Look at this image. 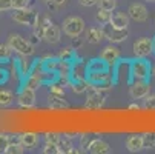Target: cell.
<instances>
[{
  "instance_id": "cell-1",
  "label": "cell",
  "mask_w": 155,
  "mask_h": 154,
  "mask_svg": "<svg viewBox=\"0 0 155 154\" xmlns=\"http://www.w3.org/2000/svg\"><path fill=\"white\" fill-rule=\"evenodd\" d=\"M129 83L134 80H149L152 76V67L146 59L135 57L129 63Z\"/></svg>"
},
{
  "instance_id": "cell-2",
  "label": "cell",
  "mask_w": 155,
  "mask_h": 154,
  "mask_svg": "<svg viewBox=\"0 0 155 154\" xmlns=\"http://www.w3.org/2000/svg\"><path fill=\"white\" fill-rule=\"evenodd\" d=\"M107 65L98 57L95 60H91L87 63V80L94 85H100L106 80L110 79L109 71H107Z\"/></svg>"
},
{
  "instance_id": "cell-3",
  "label": "cell",
  "mask_w": 155,
  "mask_h": 154,
  "mask_svg": "<svg viewBox=\"0 0 155 154\" xmlns=\"http://www.w3.org/2000/svg\"><path fill=\"white\" fill-rule=\"evenodd\" d=\"M8 45L9 48L17 53L18 56H32L34 54V45L29 39L21 37L20 34H11L8 37Z\"/></svg>"
},
{
  "instance_id": "cell-4",
  "label": "cell",
  "mask_w": 155,
  "mask_h": 154,
  "mask_svg": "<svg viewBox=\"0 0 155 154\" xmlns=\"http://www.w3.org/2000/svg\"><path fill=\"white\" fill-rule=\"evenodd\" d=\"M86 93H87V99H86L84 106L89 108V109H97V108H101L104 105L109 91L100 90V88H97L94 83H89V88H87Z\"/></svg>"
},
{
  "instance_id": "cell-5",
  "label": "cell",
  "mask_w": 155,
  "mask_h": 154,
  "mask_svg": "<svg viewBox=\"0 0 155 154\" xmlns=\"http://www.w3.org/2000/svg\"><path fill=\"white\" fill-rule=\"evenodd\" d=\"M61 29L68 37H80L84 31V20L78 15H69L63 20Z\"/></svg>"
},
{
  "instance_id": "cell-6",
  "label": "cell",
  "mask_w": 155,
  "mask_h": 154,
  "mask_svg": "<svg viewBox=\"0 0 155 154\" xmlns=\"http://www.w3.org/2000/svg\"><path fill=\"white\" fill-rule=\"evenodd\" d=\"M37 17H38V14L34 9H31L29 6L21 8V9H14L11 14V19L21 26H34L37 22Z\"/></svg>"
},
{
  "instance_id": "cell-7",
  "label": "cell",
  "mask_w": 155,
  "mask_h": 154,
  "mask_svg": "<svg viewBox=\"0 0 155 154\" xmlns=\"http://www.w3.org/2000/svg\"><path fill=\"white\" fill-rule=\"evenodd\" d=\"M150 93V83L149 80H134L129 83V96L130 99L138 100L144 99Z\"/></svg>"
},
{
  "instance_id": "cell-8",
  "label": "cell",
  "mask_w": 155,
  "mask_h": 154,
  "mask_svg": "<svg viewBox=\"0 0 155 154\" xmlns=\"http://www.w3.org/2000/svg\"><path fill=\"white\" fill-rule=\"evenodd\" d=\"M101 28H103V33H104V39L109 40L110 43H121V42H124V40L127 39V36H129L127 28H126V29H120V28L112 26L110 23H106V25H103Z\"/></svg>"
},
{
  "instance_id": "cell-9",
  "label": "cell",
  "mask_w": 155,
  "mask_h": 154,
  "mask_svg": "<svg viewBox=\"0 0 155 154\" xmlns=\"http://www.w3.org/2000/svg\"><path fill=\"white\" fill-rule=\"evenodd\" d=\"M132 50H134V56H135V57H143V59L149 57L150 54H153L152 39H149V37H141V39L135 40Z\"/></svg>"
},
{
  "instance_id": "cell-10",
  "label": "cell",
  "mask_w": 155,
  "mask_h": 154,
  "mask_svg": "<svg viewBox=\"0 0 155 154\" xmlns=\"http://www.w3.org/2000/svg\"><path fill=\"white\" fill-rule=\"evenodd\" d=\"M35 102H37L35 90H32V88H29V86H23V88H21L18 96H17V103L21 108L29 109V108L35 106Z\"/></svg>"
},
{
  "instance_id": "cell-11",
  "label": "cell",
  "mask_w": 155,
  "mask_h": 154,
  "mask_svg": "<svg viewBox=\"0 0 155 154\" xmlns=\"http://www.w3.org/2000/svg\"><path fill=\"white\" fill-rule=\"evenodd\" d=\"M100 59L107 65V67H115V65L120 62L121 59V53L117 46H112V45H109L106 48H103V51L100 53Z\"/></svg>"
},
{
  "instance_id": "cell-12",
  "label": "cell",
  "mask_w": 155,
  "mask_h": 154,
  "mask_svg": "<svg viewBox=\"0 0 155 154\" xmlns=\"http://www.w3.org/2000/svg\"><path fill=\"white\" fill-rule=\"evenodd\" d=\"M127 14L132 20H135V22H146L147 17H149L147 8L143 3H130L129 8H127Z\"/></svg>"
},
{
  "instance_id": "cell-13",
  "label": "cell",
  "mask_w": 155,
  "mask_h": 154,
  "mask_svg": "<svg viewBox=\"0 0 155 154\" xmlns=\"http://www.w3.org/2000/svg\"><path fill=\"white\" fill-rule=\"evenodd\" d=\"M71 80H80V79H87V63H84L83 60L74 62L71 67V74H69Z\"/></svg>"
},
{
  "instance_id": "cell-14",
  "label": "cell",
  "mask_w": 155,
  "mask_h": 154,
  "mask_svg": "<svg viewBox=\"0 0 155 154\" xmlns=\"http://www.w3.org/2000/svg\"><path fill=\"white\" fill-rule=\"evenodd\" d=\"M126 149L129 152H140L141 149H144L143 134H130L126 139Z\"/></svg>"
},
{
  "instance_id": "cell-15",
  "label": "cell",
  "mask_w": 155,
  "mask_h": 154,
  "mask_svg": "<svg viewBox=\"0 0 155 154\" xmlns=\"http://www.w3.org/2000/svg\"><path fill=\"white\" fill-rule=\"evenodd\" d=\"M43 39H45L48 43H51V45H55V43H58L60 39H61V28L51 23L49 26H46L45 33H43Z\"/></svg>"
},
{
  "instance_id": "cell-16",
  "label": "cell",
  "mask_w": 155,
  "mask_h": 154,
  "mask_svg": "<svg viewBox=\"0 0 155 154\" xmlns=\"http://www.w3.org/2000/svg\"><path fill=\"white\" fill-rule=\"evenodd\" d=\"M129 19H130V17H129V14L117 11V12H112V14H110V20H109V23L112 25V26H115V28L126 29V28L129 26Z\"/></svg>"
},
{
  "instance_id": "cell-17",
  "label": "cell",
  "mask_w": 155,
  "mask_h": 154,
  "mask_svg": "<svg viewBox=\"0 0 155 154\" xmlns=\"http://www.w3.org/2000/svg\"><path fill=\"white\" fill-rule=\"evenodd\" d=\"M86 42L91 43V45H98V43L104 39V33H103V28H97V26H92V28H87L86 33Z\"/></svg>"
},
{
  "instance_id": "cell-18",
  "label": "cell",
  "mask_w": 155,
  "mask_h": 154,
  "mask_svg": "<svg viewBox=\"0 0 155 154\" xmlns=\"http://www.w3.org/2000/svg\"><path fill=\"white\" fill-rule=\"evenodd\" d=\"M87 151L92 154H107V152H110V146L103 139H94L92 143L89 145V148H87Z\"/></svg>"
},
{
  "instance_id": "cell-19",
  "label": "cell",
  "mask_w": 155,
  "mask_h": 154,
  "mask_svg": "<svg viewBox=\"0 0 155 154\" xmlns=\"http://www.w3.org/2000/svg\"><path fill=\"white\" fill-rule=\"evenodd\" d=\"M58 148H60V152L61 154H66V152H80V149H74V145H72V139L71 136H66V134H61L60 139H58Z\"/></svg>"
},
{
  "instance_id": "cell-20",
  "label": "cell",
  "mask_w": 155,
  "mask_h": 154,
  "mask_svg": "<svg viewBox=\"0 0 155 154\" xmlns=\"http://www.w3.org/2000/svg\"><path fill=\"white\" fill-rule=\"evenodd\" d=\"M48 105L51 109H68L69 105L63 99V96H57V94H52L49 96V100H48Z\"/></svg>"
},
{
  "instance_id": "cell-21",
  "label": "cell",
  "mask_w": 155,
  "mask_h": 154,
  "mask_svg": "<svg viewBox=\"0 0 155 154\" xmlns=\"http://www.w3.org/2000/svg\"><path fill=\"white\" fill-rule=\"evenodd\" d=\"M20 143L26 149H31L38 143V136L35 133H23V134H20Z\"/></svg>"
},
{
  "instance_id": "cell-22",
  "label": "cell",
  "mask_w": 155,
  "mask_h": 154,
  "mask_svg": "<svg viewBox=\"0 0 155 154\" xmlns=\"http://www.w3.org/2000/svg\"><path fill=\"white\" fill-rule=\"evenodd\" d=\"M89 80L87 79H80V80H71V88L75 94H83L87 91V88H89Z\"/></svg>"
},
{
  "instance_id": "cell-23",
  "label": "cell",
  "mask_w": 155,
  "mask_h": 154,
  "mask_svg": "<svg viewBox=\"0 0 155 154\" xmlns=\"http://www.w3.org/2000/svg\"><path fill=\"white\" fill-rule=\"evenodd\" d=\"M14 100V94L12 91L9 90H0V106L5 108V106H9Z\"/></svg>"
},
{
  "instance_id": "cell-24",
  "label": "cell",
  "mask_w": 155,
  "mask_h": 154,
  "mask_svg": "<svg viewBox=\"0 0 155 154\" xmlns=\"http://www.w3.org/2000/svg\"><path fill=\"white\" fill-rule=\"evenodd\" d=\"M98 9H106L109 12H114L117 9V0H98Z\"/></svg>"
},
{
  "instance_id": "cell-25",
  "label": "cell",
  "mask_w": 155,
  "mask_h": 154,
  "mask_svg": "<svg viewBox=\"0 0 155 154\" xmlns=\"http://www.w3.org/2000/svg\"><path fill=\"white\" fill-rule=\"evenodd\" d=\"M110 14L112 12H109L106 9H98L97 14H95V20L98 22L100 25H106V23H109V20H110Z\"/></svg>"
},
{
  "instance_id": "cell-26",
  "label": "cell",
  "mask_w": 155,
  "mask_h": 154,
  "mask_svg": "<svg viewBox=\"0 0 155 154\" xmlns=\"http://www.w3.org/2000/svg\"><path fill=\"white\" fill-rule=\"evenodd\" d=\"M143 143H144V149H153L155 148V133H144Z\"/></svg>"
},
{
  "instance_id": "cell-27",
  "label": "cell",
  "mask_w": 155,
  "mask_h": 154,
  "mask_svg": "<svg viewBox=\"0 0 155 154\" xmlns=\"http://www.w3.org/2000/svg\"><path fill=\"white\" fill-rule=\"evenodd\" d=\"M23 151H25V146L21 145L20 142H11L5 152H6V154H21Z\"/></svg>"
},
{
  "instance_id": "cell-28",
  "label": "cell",
  "mask_w": 155,
  "mask_h": 154,
  "mask_svg": "<svg viewBox=\"0 0 155 154\" xmlns=\"http://www.w3.org/2000/svg\"><path fill=\"white\" fill-rule=\"evenodd\" d=\"M11 54H12V50L9 48V45H3V43H0V62L9 60Z\"/></svg>"
},
{
  "instance_id": "cell-29",
  "label": "cell",
  "mask_w": 155,
  "mask_h": 154,
  "mask_svg": "<svg viewBox=\"0 0 155 154\" xmlns=\"http://www.w3.org/2000/svg\"><path fill=\"white\" fill-rule=\"evenodd\" d=\"M72 57H74V48L72 46H66L58 53L60 60H72Z\"/></svg>"
},
{
  "instance_id": "cell-30",
  "label": "cell",
  "mask_w": 155,
  "mask_h": 154,
  "mask_svg": "<svg viewBox=\"0 0 155 154\" xmlns=\"http://www.w3.org/2000/svg\"><path fill=\"white\" fill-rule=\"evenodd\" d=\"M92 140H94L92 136H89V134H83V136L80 137V148H81L83 151H87V148H89V145L92 143Z\"/></svg>"
},
{
  "instance_id": "cell-31",
  "label": "cell",
  "mask_w": 155,
  "mask_h": 154,
  "mask_svg": "<svg viewBox=\"0 0 155 154\" xmlns=\"http://www.w3.org/2000/svg\"><path fill=\"white\" fill-rule=\"evenodd\" d=\"M144 103H143V108H146V109H155V94H147L144 99Z\"/></svg>"
},
{
  "instance_id": "cell-32",
  "label": "cell",
  "mask_w": 155,
  "mask_h": 154,
  "mask_svg": "<svg viewBox=\"0 0 155 154\" xmlns=\"http://www.w3.org/2000/svg\"><path fill=\"white\" fill-rule=\"evenodd\" d=\"M9 143H11V137L8 134H2V133H0V152H5L6 148L9 146Z\"/></svg>"
},
{
  "instance_id": "cell-33",
  "label": "cell",
  "mask_w": 155,
  "mask_h": 154,
  "mask_svg": "<svg viewBox=\"0 0 155 154\" xmlns=\"http://www.w3.org/2000/svg\"><path fill=\"white\" fill-rule=\"evenodd\" d=\"M49 90H51L52 94L64 96V86H63V85H57L55 82H51V83H49Z\"/></svg>"
},
{
  "instance_id": "cell-34",
  "label": "cell",
  "mask_w": 155,
  "mask_h": 154,
  "mask_svg": "<svg viewBox=\"0 0 155 154\" xmlns=\"http://www.w3.org/2000/svg\"><path fill=\"white\" fill-rule=\"evenodd\" d=\"M43 152H45V154H61L58 145H55V143H45Z\"/></svg>"
},
{
  "instance_id": "cell-35",
  "label": "cell",
  "mask_w": 155,
  "mask_h": 154,
  "mask_svg": "<svg viewBox=\"0 0 155 154\" xmlns=\"http://www.w3.org/2000/svg\"><path fill=\"white\" fill-rule=\"evenodd\" d=\"M17 65L21 68V74H28V71H29V63H28V60H26V56H21V59L17 62Z\"/></svg>"
},
{
  "instance_id": "cell-36",
  "label": "cell",
  "mask_w": 155,
  "mask_h": 154,
  "mask_svg": "<svg viewBox=\"0 0 155 154\" xmlns=\"http://www.w3.org/2000/svg\"><path fill=\"white\" fill-rule=\"evenodd\" d=\"M31 3V0H12V9H21L28 8Z\"/></svg>"
},
{
  "instance_id": "cell-37",
  "label": "cell",
  "mask_w": 155,
  "mask_h": 154,
  "mask_svg": "<svg viewBox=\"0 0 155 154\" xmlns=\"http://www.w3.org/2000/svg\"><path fill=\"white\" fill-rule=\"evenodd\" d=\"M66 3H68V0H51V2H48L49 8H52V9H58V8L64 6Z\"/></svg>"
},
{
  "instance_id": "cell-38",
  "label": "cell",
  "mask_w": 155,
  "mask_h": 154,
  "mask_svg": "<svg viewBox=\"0 0 155 154\" xmlns=\"http://www.w3.org/2000/svg\"><path fill=\"white\" fill-rule=\"evenodd\" d=\"M12 9V0H0V12Z\"/></svg>"
},
{
  "instance_id": "cell-39",
  "label": "cell",
  "mask_w": 155,
  "mask_h": 154,
  "mask_svg": "<svg viewBox=\"0 0 155 154\" xmlns=\"http://www.w3.org/2000/svg\"><path fill=\"white\" fill-rule=\"evenodd\" d=\"M58 139H60V136L58 134H55V133H48L46 136H45V142L46 143H58Z\"/></svg>"
},
{
  "instance_id": "cell-40",
  "label": "cell",
  "mask_w": 155,
  "mask_h": 154,
  "mask_svg": "<svg viewBox=\"0 0 155 154\" xmlns=\"http://www.w3.org/2000/svg\"><path fill=\"white\" fill-rule=\"evenodd\" d=\"M78 3L84 8H91V6H95L98 3V0H78Z\"/></svg>"
},
{
  "instance_id": "cell-41",
  "label": "cell",
  "mask_w": 155,
  "mask_h": 154,
  "mask_svg": "<svg viewBox=\"0 0 155 154\" xmlns=\"http://www.w3.org/2000/svg\"><path fill=\"white\" fill-rule=\"evenodd\" d=\"M78 46H81V40L78 39V37H74V42H72V48H78Z\"/></svg>"
},
{
  "instance_id": "cell-42",
  "label": "cell",
  "mask_w": 155,
  "mask_h": 154,
  "mask_svg": "<svg viewBox=\"0 0 155 154\" xmlns=\"http://www.w3.org/2000/svg\"><path fill=\"white\" fill-rule=\"evenodd\" d=\"M129 109H137V111H140L141 106H140L138 103H130V105H129Z\"/></svg>"
},
{
  "instance_id": "cell-43",
  "label": "cell",
  "mask_w": 155,
  "mask_h": 154,
  "mask_svg": "<svg viewBox=\"0 0 155 154\" xmlns=\"http://www.w3.org/2000/svg\"><path fill=\"white\" fill-rule=\"evenodd\" d=\"M6 80V73L5 71H0V83Z\"/></svg>"
},
{
  "instance_id": "cell-44",
  "label": "cell",
  "mask_w": 155,
  "mask_h": 154,
  "mask_svg": "<svg viewBox=\"0 0 155 154\" xmlns=\"http://www.w3.org/2000/svg\"><path fill=\"white\" fill-rule=\"evenodd\" d=\"M152 45H153V54H155V36L152 37Z\"/></svg>"
},
{
  "instance_id": "cell-45",
  "label": "cell",
  "mask_w": 155,
  "mask_h": 154,
  "mask_svg": "<svg viewBox=\"0 0 155 154\" xmlns=\"http://www.w3.org/2000/svg\"><path fill=\"white\" fill-rule=\"evenodd\" d=\"M152 76H155V65L152 67Z\"/></svg>"
},
{
  "instance_id": "cell-46",
  "label": "cell",
  "mask_w": 155,
  "mask_h": 154,
  "mask_svg": "<svg viewBox=\"0 0 155 154\" xmlns=\"http://www.w3.org/2000/svg\"><path fill=\"white\" fill-rule=\"evenodd\" d=\"M41 2H45V3H48V2H51V0H41Z\"/></svg>"
},
{
  "instance_id": "cell-47",
  "label": "cell",
  "mask_w": 155,
  "mask_h": 154,
  "mask_svg": "<svg viewBox=\"0 0 155 154\" xmlns=\"http://www.w3.org/2000/svg\"><path fill=\"white\" fill-rule=\"evenodd\" d=\"M146 2H155V0H146Z\"/></svg>"
}]
</instances>
